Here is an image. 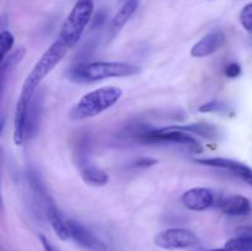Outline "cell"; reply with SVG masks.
I'll return each mask as SVG.
<instances>
[{"mask_svg": "<svg viewBox=\"0 0 252 251\" xmlns=\"http://www.w3.org/2000/svg\"><path fill=\"white\" fill-rule=\"evenodd\" d=\"M236 235L241 236V238L246 239L250 243H252V225H248V226H241L236 230Z\"/></svg>", "mask_w": 252, "mask_h": 251, "instance_id": "cell-22", "label": "cell"}, {"mask_svg": "<svg viewBox=\"0 0 252 251\" xmlns=\"http://www.w3.org/2000/svg\"><path fill=\"white\" fill-rule=\"evenodd\" d=\"M14 43L15 38L11 32L6 31V30L0 32V66H1V64L6 59L7 53L11 51Z\"/></svg>", "mask_w": 252, "mask_h": 251, "instance_id": "cell-17", "label": "cell"}, {"mask_svg": "<svg viewBox=\"0 0 252 251\" xmlns=\"http://www.w3.org/2000/svg\"><path fill=\"white\" fill-rule=\"evenodd\" d=\"M135 135L139 142L147 144H177L185 147L192 153L202 152L201 144L191 134L171 127L139 130Z\"/></svg>", "mask_w": 252, "mask_h": 251, "instance_id": "cell-5", "label": "cell"}, {"mask_svg": "<svg viewBox=\"0 0 252 251\" xmlns=\"http://www.w3.org/2000/svg\"><path fill=\"white\" fill-rule=\"evenodd\" d=\"M39 239H41V243H42V245H43L44 250H46V251H58L56 248H54L53 245H52L51 243H49L48 240H47L46 236L39 235Z\"/></svg>", "mask_w": 252, "mask_h": 251, "instance_id": "cell-23", "label": "cell"}, {"mask_svg": "<svg viewBox=\"0 0 252 251\" xmlns=\"http://www.w3.org/2000/svg\"><path fill=\"white\" fill-rule=\"evenodd\" d=\"M68 229L69 238L73 239L81 248L91 251H106V249H107L103 241H101L93 231L89 230L86 226H84L79 221L68 219Z\"/></svg>", "mask_w": 252, "mask_h": 251, "instance_id": "cell-7", "label": "cell"}, {"mask_svg": "<svg viewBox=\"0 0 252 251\" xmlns=\"http://www.w3.org/2000/svg\"><path fill=\"white\" fill-rule=\"evenodd\" d=\"M24 57V49H17L10 57H7V59H5L4 63L0 66V129L2 128V120H1V103H2V97H4V91H5V85H6V79L9 75L10 70L14 68V65H16Z\"/></svg>", "mask_w": 252, "mask_h": 251, "instance_id": "cell-15", "label": "cell"}, {"mask_svg": "<svg viewBox=\"0 0 252 251\" xmlns=\"http://www.w3.org/2000/svg\"><path fill=\"white\" fill-rule=\"evenodd\" d=\"M208 251H226L225 249H213V250H208Z\"/></svg>", "mask_w": 252, "mask_h": 251, "instance_id": "cell-26", "label": "cell"}, {"mask_svg": "<svg viewBox=\"0 0 252 251\" xmlns=\"http://www.w3.org/2000/svg\"><path fill=\"white\" fill-rule=\"evenodd\" d=\"M66 51H68V48L59 39L53 42L52 46L48 47V49L42 54L39 61L34 64L32 70L30 71L27 78L25 79L20 97L24 98V100L31 101L39 84L63 61V58L66 54Z\"/></svg>", "mask_w": 252, "mask_h": 251, "instance_id": "cell-3", "label": "cell"}, {"mask_svg": "<svg viewBox=\"0 0 252 251\" xmlns=\"http://www.w3.org/2000/svg\"><path fill=\"white\" fill-rule=\"evenodd\" d=\"M0 184H1V176H0ZM2 211V199H1V191H0V212Z\"/></svg>", "mask_w": 252, "mask_h": 251, "instance_id": "cell-25", "label": "cell"}, {"mask_svg": "<svg viewBox=\"0 0 252 251\" xmlns=\"http://www.w3.org/2000/svg\"><path fill=\"white\" fill-rule=\"evenodd\" d=\"M138 9V0H127L125 4L121 6L117 14L115 15L112 20H111L108 29L106 31V36H107V41H112L116 36L121 32V30L125 27V25L129 21L130 17L133 16Z\"/></svg>", "mask_w": 252, "mask_h": 251, "instance_id": "cell-11", "label": "cell"}, {"mask_svg": "<svg viewBox=\"0 0 252 251\" xmlns=\"http://www.w3.org/2000/svg\"><path fill=\"white\" fill-rule=\"evenodd\" d=\"M122 90L116 86H105L85 94L71 108V120H86L98 116L115 106L122 97Z\"/></svg>", "mask_w": 252, "mask_h": 251, "instance_id": "cell-2", "label": "cell"}, {"mask_svg": "<svg viewBox=\"0 0 252 251\" xmlns=\"http://www.w3.org/2000/svg\"><path fill=\"white\" fill-rule=\"evenodd\" d=\"M31 101L24 100L19 97L16 103L14 118V142L16 145H22L26 140V129H27V113H29V106Z\"/></svg>", "mask_w": 252, "mask_h": 251, "instance_id": "cell-12", "label": "cell"}, {"mask_svg": "<svg viewBox=\"0 0 252 251\" xmlns=\"http://www.w3.org/2000/svg\"><path fill=\"white\" fill-rule=\"evenodd\" d=\"M224 73H225V75L228 76V78H231V79L238 78V76L241 74L240 64H238V63L228 64V65L225 66V70H224Z\"/></svg>", "mask_w": 252, "mask_h": 251, "instance_id": "cell-21", "label": "cell"}, {"mask_svg": "<svg viewBox=\"0 0 252 251\" xmlns=\"http://www.w3.org/2000/svg\"><path fill=\"white\" fill-rule=\"evenodd\" d=\"M142 69L138 65L121 62H94L75 65L69 71V78L76 83H93L110 78L137 75Z\"/></svg>", "mask_w": 252, "mask_h": 251, "instance_id": "cell-1", "label": "cell"}, {"mask_svg": "<svg viewBox=\"0 0 252 251\" xmlns=\"http://www.w3.org/2000/svg\"><path fill=\"white\" fill-rule=\"evenodd\" d=\"M194 161L198 162V164L206 165V166L228 170V171L233 172L235 176H238L239 179L248 182L249 185L252 186V169L248 165L243 164V162L231 159H224V157H207V159H196Z\"/></svg>", "mask_w": 252, "mask_h": 251, "instance_id": "cell-8", "label": "cell"}, {"mask_svg": "<svg viewBox=\"0 0 252 251\" xmlns=\"http://www.w3.org/2000/svg\"><path fill=\"white\" fill-rule=\"evenodd\" d=\"M199 239L193 231L184 228H170L155 238V244L166 250H182L198 245Z\"/></svg>", "mask_w": 252, "mask_h": 251, "instance_id": "cell-6", "label": "cell"}, {"mask_svg": "<svg viewBox=\"0 0 252 251\" xmlns=\"http://www.w3.org/2000/svg\"><path fill=\"white\" fill-rule=\"evenodd\" d=\"M94 12V0H78L69 12L59 33V41L66 47L73 48L80 41L84 31L90 24Z\"/></svg>", "mask_w": 252, "mask_h": 251, "instance_id": "cell-4", "label": "cell"}, {"mask_svg": "<svg viewBox=\"0 0 252 251\" xmlns=\"http://www.w3.org/2000/svg\"><path fill=\"white\" fill-rule=\"evenodd\" d=\"M225 42V33L221 30H216L211 33L206 34L203 38L199 39L191 48V56L194 58H203L216 53Z\"/></svg>", "mask_w": 252, "mask_h": 251, "instance_id": "cell-10", "label": "cell"}, {"mask_svg": "<svg viewBox=\"0 0 252 251\" xmlns=\"http://www.w3.org/2000/svg\"><path fill=\"white\" fill-rule=\"evenodd\" d=\"M224 249L226 251H252V243L236 235L235 238L226 241Z\"/></svg>", "mask_w": 252, "mask_h": 251, "instance_id": "cell-18", "label": "cell"}, {"mask_svg": "<svg viewBox=\"0 0 252 251\" xmlns=\"http://www.w3.org/2000/svg\"><path fill=\"white\" fill-rule=\"evenodd\" d=\"M175 129H180L182 132L191 133V134L201 135V137L206 138H216L219 135L218 128L214 127L212 125H204V123H193V125H186V126H174Z\"/></svg>", "mask_w": 252, "mask_h": 251, "instance_id": "cell-16", "label": "cell"}, {"mask_svg": "<svg viewBox=\"0 0 252 251\" xmlns=\"http://www.w3.org/2000/svg\"><path fill=\"white\" fill-rule=\"evenodd\" d=\"M79 169L83 180L90 186H105L108 182V175L85 157L79 161Z\"/></svg>", "mask_w": 252, "mask_h": 251, "instance_id": "cell-13", "label": "cell"}, {"mask_svg": "<svg viewBox=\"0 0 252 251\" xmlns=\"http://www.w3.org/2000/svg\"><path fill=\"white\" fill-rule=\"evenodd\" d=\"M220 209L224 214L230 217L246 216L251 212V203L246 197L235 194V196L226 197L221 201Z\"/></svg>", "mask_w": 252, "mask_h": 251, "instance_id": "cell-14", "label": "cell"}, {"mask_svg": "<svg viewBox=\"0 0 252 251\" xmlns=\"http://www.w3.org/2000/svg\"><path fill=\"white\" fill-rule=\"evenodd\" d=\"M0 132H1V129H0Z\"/></svg>", "mask_w": 252, "mask_h": 251, "instance_id": "cell-27", "label": "cell"}, {"mask_svg": "<svg viewBox=\"0 0 252 251\" xmlns=\"http://www.w3.org/2000/svg\"><path fill=\"white\" fill-rule=\"evenodd\" d=\"M226 110H228V106L224 105L220 101H211V102L203 103L198 108L199 112L202 113H223L226 112Z\"/></svg>", "mask_w": 252, "mask_h": 251, "instance_id": "cell-19", "label": "cell"}, {"mask_svg": "<svg viewBox=\"0 0 252 251\" xmlns=\"http://www.w3.org/2000/svg\"><path fill=\"white\" fill-rule=\"evenodd\" d=\"M240 22L244 29L252 34V2L245 5L240 12Z\"/></svg>", "mask_w": 252, "mask_h": 251, "instance_id": "cell-20", "label": "cell"}, {"mask_svg": "<svg viewBox=\"0 0 252 251\" xmlns=\"http://www.w3.org/2000/svg\"><path fill=\"white\" fill-rule=\"evenodd\" d=\"M157 162V160L153 159H142L139 161H137V166L140 167H145V166H150V165H154Z\"/></svg>", "mask_w": 252, "mask_h": 251, "instance_id": "cell-24", "label": "cell"}, {"mask_svg": "<svg viewBox=\"0 0 252 251\" xmlns=\"http://www.w3.org/2000/svg\"><path fill=\"white\" fill-rule=\"evenodd\" d=\"M181 201L186 208L191 211L202 212L214 204V193L206 187H196L185 192Z\"/></svg>", "mask_w": 252, "mask_h": 251, "instance_id": "cell-9", "label": "cell"}]
</instances>
